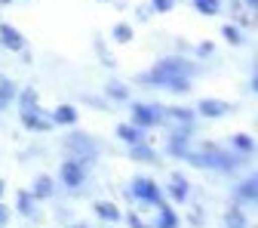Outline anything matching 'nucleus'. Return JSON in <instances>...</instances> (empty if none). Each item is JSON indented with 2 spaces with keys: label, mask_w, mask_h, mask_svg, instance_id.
Masks as SVG:
<instances>
[{
  "label": "nucleus",
  "mask_w": 258,
  "mask_h": 228,
  "mask_svg": "<svg viewBox=\"0 0 258 228\" xmlns=\"http://www.w3.org/2000/svg\"><path fill=\"white\" fill-rule=\"evenodd\" d=\"M187 62H181V59H166V62H160L157 68H154V74H148L145 80L148 83H163V86H172V89H187Z\"/></svg>",
  "instance_id": "f257e3e1"
},
{
  "label": "nucleus",
  "mask_w": 258,
  "mask_h": 228,
  "mask_svg": "<svg viewBox=\"0 0 258 228\" xmlns=\"http://www.w3.org/2000/svg\"><path fill=\"white\" fill-rule=\"evenodd\" d=\"M184 157L197 167H218V170H231L234 167V157L231 154H221L212 145H203V151H184Z\"/></svg>",
  "instance_id": "f03ea898"
},
{
  "label": "nucleus",
  "mask_w": 258,
  "mask_h": 228,
  "mask_svg": "<svg viewBox=\"0 0 258 228\" xmlns=\"http://www.w3.org/2000/svg\"><path fill=\"white\" fill-rule=\"evenodd\" d=\"M133 194H136V198H142V201H148V204H163V198H160V188H157L151 179H136V182H133Z\"/></svg>",
  "instance_id": "7ed1b4c3"
},
{
  "label": "nucleus",
  "mask_w": 258,
  "mask_h": 228,
  "mask_svg": "<svg viewBox=\"0 0 258 228\" xmlns=\"http://www.w3.org/2000/svg\"><path fill=\"white\" fill-rule=\"evenodd\" d=\"M22 120H25V126H31V129H49V126H52V117L43 114V111H37L34 105H25V108H22Z\"/></svg>",
  "instance_id": "20e7f679"
},
{
  "label": "nucleus",
  "mask_w": 258,
  "mask_h": 228,
  "mask_svg": "<svg viewBox=\"0 0 258 228\" xmlns=\"http://www.w3.org/2000/svg\"><path fill=\"white\" fill-rule=\"evenodd\" d=\"M133 117H136V126H154L157 120H163V111H160V108H148V105H136Z\"/></svg>",
  "instance_id": "39448f33"
},
{
  "label": "nucleus",
  "mask_w": 258,
  "mask_h": 228,
  "mask_svg": "<svg viewBox=\"0 0 258 228\" xmlns=\"http://www.w3.org/2000/svg\"><path fill=\"white\" fill-rule=\"evenodd\" d=\"M61 179H64V185H80L83 182V167L77 164V160H68V164L61 167Z\"/></svg>",
  "instance_id": "423d86ee"
},
{
  "label": "nucleus",
  "mask_w": 258,
  "mask_h": 228,
  "mask_svg": "<svg viewBox=\"0 0 258 228\" xmlns=\"http://www.w3.org/2000/svg\"><path fill=\"white\" fill-rule=\"evenodd\" d=\"M68 148L77 151L80 157H92V151H95V148H92V139H89V136H80V133L68 139Z\"/></svg>",
  "instance_id": "0eeeda50"
},
{
  "label": "nucleus",
  "mask_w": 258,
  "mask_h": 228,
  "mask_svg": "<svg viewBox=\"0 0 258 228\" xmlns=\"http://www.w3.org/2000/svg\"><path fill=\"white\" fill-rule=\"evenodd\" d=\"M228 111H231L228 102H212V99L200 102V114H206V117H221V114H228Z\"/></svg>",
  "instance_id": "6e6552de"
},
{
  "label": "nucleus",
  "mask_w": 258,
  "mask_h": 228,
  "mask_svg": "<svg viewBox=\"0 0 258 228\" xmlns=\"http://www.w3.org/2000/svg\"><path fill=\"white\" fill-rule=\"evenodd\" d=\"M0 37H4V43L10 47V50H22V34H19V31L16 28H10V25H4V28H0Z\"/></svg>",
  "instance_id": "1a4fd4ad"
},
{
  "label": "nucleus",
  "mask_w": 258,
  "mask_h": 228,
  "mask_svg": "<svg viewBox=\"0 0 258 228\" xmlns=\"http://www.w3.org/2000/svg\"><path fill=\"white\" fill-rule=\"evenodd\" d=\"M77 120V111L71 108V105H58L55 111H52V123H64V126H68V123H74Z\"/></svg>",
  "instance_id": "9d476101"
},
{
  "label": "nucleus",
  "mask_w": 258,
  "mask_h": 228,
  "mask_svg": "<svg viewBox=\"0 0 258 228\" xmlns=\"http://www.w3.org/2000/svg\"><path fill=\"white\" fill-rule=\"evenodd\" d=\"M175 225H178L175 213H172L166 204H160V222H157V228H175Z\"/></svg>",
  "instance_id": "9b49d317"
},
{
  "label": "nucleus",
  "mask_w": 258,
  "mask_h": 228,
  "mask_svg": "<svg viewBox=\"0 0 258 228\" xmlns=\"http://www.w3.org/2000/svg\"><path fill=\"white\" fill-rule=\"evenodd\" d=\"M95 213H99L102 219H108V222H114V219H120V210H117L114 204H108V201H102V204H95Z\"/></svg>",
  "instance_id": "f8f14e48"
},
{
  "label": "nucleus",
  "mask_w": 258,
  "mask_h": 228,
  "mask_svg": "<svg viewBox=\"0 0 258 228\" xmlns=\"http://www.w3.org/2000/svg\"><path fill=\"white\" fill-rule=\"evenodd\" d=\"M117 136H120V139H126L129 145H136V142H142V133H139V126H126V123H123V126L117 129Z\"/></svg>",
  "instance_id": "ddd939ff"
},
{
  "label": "nucleus",
  "mask_w": 258,
  "mask_h": 228,
  "mask_svg": "<svg viewBox=\"0 0 258 228\" xmlns=\"http://www.w3.org/2000/svg\"><path fill=\"white\" fill-rule=\"evenodd\" d=\"M163 117H175L178 123H190L194 120V114L187 108H163Z\"/></svg>",
  "instance_id": "4468645a"
},
{
  "label": "nucleus",
  "mask_w": 258,
  "mask_h": 228,
  "mask_svg": "<svg viewBox=\"0 0 258 228\" xmlns=\"http://www.w3.org/2000/svg\"><path fill=\"white\" fill-rule=\"evenodd\" d=\"M169 191H172V198H175V201H187V182H184V179L175 176L172 185H169Z\"/></svg>",
  "instance_id": "2eb2a0df"
},
{
  "label": "nucleus",
  "mask_w": 258,
  "mask_h": 228,
  "mask_svg": "<svg viewBox=\"0 0 258 228\" xmlns=\"http://www.w3.org/2000/svg\"><path fill=\"white\" fill-rule=\"evenodd\" d=\"M194 7H197L203 16H215L218 13V0H194Z\"/></svg>",
  "instance_id": "dca6fc26"
},
{
  "label": "nucleus",
  "mask_w": 258,
  "mask_h": 228,
  "mask_svg": "<svg viewBox=\"0 0 258 228\" xmlns=\"http://www.w3.org/2000/svg\"><path fill=\"white\" fill-rule=\"evenodd\" d=\"M49 188H52V182H49L46 176H40V179L34 182V191H37L34 198H46V194H49Z\"/></svg>",
  "instance_id": "f3484780"
},
{
  "label": "nucleus",
  "mask_w": 258,
  "mask_h": 228,
  "mask_svg": "<svg viewBox=\"0 0 258 228\" xmlns=\"http://www.w3.org/2000/svg\"><path fill=\"white\" fill-rule=\"evenodd\" d=\"M133 157H139V160H154V151L145 148L142 142H136V145H133Z\"/></svg>",
  "instance_id": "a211bd4d"
},
{
  "label": "nucleus",
  "mask_w": 258,
  "mask_h": 228,
  "mask_svg": "<svg viewBox=\"0 0 258 228\" xmlns=\"http://www.w3.org/2000/svg\"><path fill=\"white\" fill-rule=\"evenodd\" d=\"M240 198H243V201H252V198H255V179H246V182L240 185Z\"/></svg>",
  "instance_id": "6ab92c4d"
},
{
  "label": "nucleus",
  "mask_w": 258,
  "mask_h": 228,
  "mask_svg": "<svg viewBox=\"0 0 258 228\" xmlns=\"http://www.w3.org/2000/svg\"><path fill=\"white\" fill-rule=\"evenodd\" d=\"M114 40H120V43H126V40H133V31H129L126 25H117V28H114Z\"/></svg>",
  "instance_id": "aec40b11"
},
{
  "label": "nucleus",
  "mask_w": 258,
  "mask_h": 228,
  "mask_svg": "<svg viewBox=\"0 0 258 228\" xmlns=\"http://www.w3.org/2000/svg\"><path fill=\"white\" fill-rule=\"evenodd\" d=\"M172 4H175V0H151V7H154V10H160V13H169V10H172Z\"/></svg>",
  "instance_id": "412c9836"
},
{
  "label": "nucleus",
  "mask_w": 258,
  "mask_h": 228,
  "mask_svg": "<svg viewBox=\"0 0 258 228\" xmlns=\"http://www.w3.org/2000/svg\"><path fill=\"white\" fill-rule=\"evenodd\" d=\"M234 145H237L240 151H252V139H249V136H234Z\"/></svg>",
  "instance_id": "4be33fe9"
},
{
  "label": "nucleus",
  "mask_w": 258,
  "mask_h": 228,
  "mask_svg": "<svg viewBox=\"0 0 258 228\" xmlns=\"http://www.w3.org/2000/svg\"><path fill=\"white\" fill-rule=\"evenodd\" d=\"M19 210L31 216V194H19Z\"/></svg>",
  "instance_id": "5701e85b"
},
{
  "label": "nucleus",
  "mask_w": 258,
  "mask_h": 228,
  "mask_svg": "<svg viewBox=\"0 0 258 228\" xmlns=\"http://www.w3.org/2000/svg\"><path fill=\"white\" fill-rule=\"evenodd\" d=\"M224 40H231V43H240V31L228 25V28H224Z\"/></svg>",
  "instance_id": "b1692460"
},
{
  "label": "nucleus",
  "mask_w": 258,
  "mask_h": 228,
  "mask_svg": "<svg viewBox=\"0 0 258 228\" xmlns=\"http://www.w3.org/2000/svg\"><path fill=\"white\" fill-rule=\"evenodd\" d=\"M10 96H13V86L10 83H0V105L10 102Z\"/></svg>",
  "instance_id": "393cba45"
},
{
  "label": "nucleus",
  "mask_w": 258,
  "mask_h": 228,
  "mask_svg": "<svg viewBox=\"0 0 258 228\" xmlns=\"http://www.w3.org/2000/svg\"><path fill=\"white\" fill-rule=\"evenodd\" d=\"M108 93L114 96V99H126V89H123L120 83H111V86H108Z\"/></svg>",
  "instance_id": "a878e982"
},
{
  "label": "nucleus",
  "mask_w": 258,
  "mask_h": 228,
  "mask_svg": "<svg viewBox=\"0 0 258 228\" xmlns=\"http://www.w3.org/2000/svg\"><path fill=\"white\" fill-rule=\"evenodd\" d=\"M228 228H243V213H231V222H228Z\"/></svg>",
  "instance_id": "bb28decb"
},
{
  "label": "nucleus",
  "mask_w": 258,
  "mask_h": 228,
  "mask_svg": "<svg viewBox=\"0 0 258 228\" xmlns=\"http://www.w3.org/2000/svg\"><path fill=\"white\" fill-rule=\"evenodd\" d=\"M7 216H10V213H7V207H4V204H0V225H4V222H7Z\"/></svg>",
  "instance_id": "cd10ccee"
},
{
  "label": "nucleus",
  "mask_w": 258,
  "mask_h": 228,
  "mask_svg": "<svg viewBox=\"0 0 258 228\" xmlns=\"http://www.w3.org/2000/svg\"><path fill=\"white\" fill-rule=\"evenodd\" d=\"M246 4H249V7H255V4H258V0H246Z\"/></svg>",
  "instance_id": "c85d7f7f"
},
{
  "label": "nucleus",
  "mask_w": 258,
  "mask_h": 228,
  "mask_svg": "<svg viewBox=\"0 0 258 228\" xmlns=\"http://www.w3.org/2000/svg\"><path fill=\"white\" fill-rule=\"evenodd\" d=\"M0 191H4V182H0Z\"/></svg>",
  "instance_id": "c756f323"
}]
</instances>
